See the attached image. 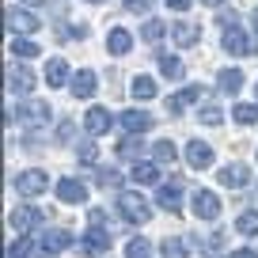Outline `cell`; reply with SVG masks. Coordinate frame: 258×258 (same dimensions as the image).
Here are the masks:
<instances>
[{"mask_svg":"<svg viewBox=\"0 0 258 258\" xmlns=\"http://www.w3.org/2000/svg\"><path fill=\"white\" fill-rule=\"evenodd\" d=\"M118 217L129 220V224H145L148 217H152V209H148V198L137 190H121L118 194Z\"/></svg>","mask_w":258,"mask_h":258,"instance_id":"obj_1","label":"cell"},{"mask_svg":"<svg viewBox=\"0 0 258 258\" xmlns=\"http://www.w3.org/2000/svg\"><path fill=\"white\" fill-rule=\"evenodd\" d=\"M19 118H23V125H31V129H42V125H49L53 110H49V103H42V99H31V95H23V106H19Z\"/></svg>","mask_w":258,"mask_h":258,"instance_id":"obj_2","label":"cell"},{"mask_svg":"<svg viewBox=\"0 0 258 258\" xmlns=\"http://www.w3.org/2000/svg\"><path fill=\"white\" fill-rule=\"evenodd\" d=\"M220 42H224V49H228L232 57H247L250 49H254V42L247 38V31H243L239 23H232V19L224 23V38H220Z\"/></svg>","mask_w":258,"mask_h":258,"instance_id":"obj_3","label":"cell"},{"mask_svg":"<svg viewBox=\"0 0 258 258\" xmlns=\"http://www.w3.org/2000/svg\"><path fill=\"white\" fill-rule=\"evenodd\" d=\"M16 190L23 194V198H38V194L49 190V175H46V171H38V167H34V171H23V175L16 178Z\"/></svg>","mask_w":258,"mask_h":258,"instance_id":"obj_4","label":"cell"},{"mask_svg":"<svg viewBox=\"0 0 258 258\" xmlns=\"http://www.w3.org/2000/svg\"><path fill=\"white\" fill-rule=\"evenodd\" d=\"M106 250H110V235L91 224L88 232H84V239H80V254L84 258H99V254H106Z\"/></svg>","mask_w":258,"mask_h":258,"instance_id":"obj_5","label":"cell"},{"mask_svg":"<svg viewBox=\"0 0 258 258\" xmlns=\"http://www.w3.org/2000/svg\"><path fill=\"white\" fill-rule=\"evenodd\" d=\"M4 23H8L12 34H34L38 31V16L27 12V8H8L4 12Z\"/></svg>","mask_w":258,"mask_h":258,"instance_id":"obj_6","label":"cell"},{"mask_svg":"<svg viewBox=\"0 0 258 258\" xmlns=\"http://www.w3.org/2000/svg\"><path fill=\"white\" fill-rule=\"evenodd\" d=\"M34 91V73L27 64H8V95H31Z\"/></svg>","mask_w":258,"mask_h":258,"instance_id":"obj_7","label":"cell"},{"mask_svg":"<svg viewBox=\"0 0 258 258\" xmlns=\"http://www.w3.org/2000/svg\"><path fill=\"white\" fill-rule=\"evenodd\" d=\"M53 190H57V202H64V205L88 202V182H80V178H61Z\"/></svg>","mask_w":258,"mask_h":258,"instance_id":"obj_8","label":"cell"},{"mask_svg":"<svg viewBox=\"0 0 258 258\" xmlns=\"http://www.w3.org/2000/svg\"><path fill=\"white\" fill-rule=\"evenodd\" d=\"M182 186H186V182H178V178H171V182H160V190H156V202H160V209H167V213H178V209H182Z\"/></svg>","mask_w":258,"mask_h":258,"instance_id":"obj_9","label":"cell"},{"mask_svg":"<svg viewBox=\"0 0 258 258\" xmlns=\"http://www.w3.org/2000/svg\"><path fill=\"white\" fill-rule=\"evenodd\" d=\"M202 95H205V88H202V84H186V88H178L175 95L167 99V110H171V114H182L186 106H190V103H198Z\"/></svg>","mask_w":258,"mask_h":258,"instance_id":"obj_10","label":"cell"},{"mask_svg":"<svg viewBox=\"0 0 258 258\" xmlns=\"http://www.w3.org/2000/svg\"><path fill=\"white\" fill-rule=\"evenodd\" d=\"M217 182H220V186H228V190H243V186L250 182V171H247V163H228V167H220Z\"/></svg>","mask_w":258,"mask_h":258,"instance_id":"obj_11","label":"cell"},{"mask_svg":"<svg viewBox=\"0 0 258 258\" xmlns=\"http://www.w3.org/2000/svg\"><path fill=\"white\" fill-rule=\"evenodd\" d=\"M42 217H46V213L42 209H34V205H19V209H12V228H19V232H34V228L42 224Z\"/></svg>","mask_w":258,"mask_h":258,"instance_id":"obj_12","label":"cell"},{"mask_svg":"<svg viewBox=\"0 0 258 258\" xmlns=\"http://www.w3.org/2000/svg\"><path fill=\"white\" fill-rule=\"evenodd\" d=\"M69 91H73L76 99H88L99 91V76L91 73V69H80V73H73V80H69Z\"/></svg>","mask_w":258,"mask_h":258,"instance_id":"obj_13","label":"cell"},{"mask_svg":"<svg viewBox=\"0 0 258 258\" xmlns=\"http://www.w3.org/2000/svg\"><path fill=\"white\" fill-rule=\"evenodd\" d=\"M194 213H198L202 220H217L220 217V198L213 190H198L194 194Z\"/></svg>","mask_w":258,"mask_h":258,"instance_id":"obj_14","label":"cell"},{"mask_svg":"<svg viewBox=\"0 0 258 258\" xmlns=\"http://www.w3.org/2000/svg\"><path fill=\"white\" fill-rule=\"evenodd\" d=\"M118 125L125 129V133H145V129H152V114L148 110H121Z\"/></svg>","mask_w":258,"mask_h":258,"instance_id":"obj_15","label":"cell"},{"mask_svg":"<svg viewBox=\"0 0 258 258\" xmlns=\"http://www.w3.org/2000/svg\"><path fill=\"white\" fill-rule=\"evenodd\" d=\"M186 163H190L194 171H205L213 163V148L205 145V141H190V145H186Z\"/></svg>","mask_w":258,"mask_h":258,"instance_id":"obj_16","label":"cell"},{"mask_svg":"<svg viewBox=\"0 0 258 258\" xmlns=\"http://www.w3.org/2000/svg\"><path fill=\"white\" fill-rule=\"evenodd\" d=\"M84 125H88V133H91V137H103L106 129L114 125V118H110V110H106V106H91V110H88V118H84Z\"/></svg>","mask_w":258,"mask_h":258,"instance_id":"obj_17","label":"cell"},{"mask_svg":"<svg viewBox=\"0 0 258 258\" xmlns=\"http://www.w3.org/2000/svg\"><path fill=\"white\" fill-rule=\"evenodd\" d=\"M69 80H73V69H69V61H64V57H53V61L46 64V84H49V88H64Z\"/></svg>","mask_w":258,"mask_h":258,"instance_id":"obj_18","label":"cell"},{"mask_svg":"<svg viewBox=\"0 0 258 258\" xmlns=\"http://www.w3.org/2000/svg\"><path fill=\"white\" fill-rule=\"evenodd\" d=\"M69 243H73V235L64 232V228H49V232L42 235V254H61Z\"/></svg>","mask_w":258,"mask_h":258,"instance_id":"obj_19","label":"cell"},{"mask_svg":"<svg viewBox=\"0 0 258 258\" xmlns=\"http://www.w3.org/2000/svg\"><path fill=\"white\" fill-rule=\"evenodd\" d=\"M106 49H110L114 57H125L129 49H133V34H129L125 27H114V31L106 34Z\"/></svg>","mask_w":258,"mask_h":258,"instance_id":"obj_20","label":"cell"},{"mask_svg":"<svg viewBox=\"0 0 258 258\" xmlns=\"http://www.w3.org/2000/svg\"><path fill=\"white\" fill-rule=\"evenodd\" d=\"M171 38H175V46H178V49H190V46H198L202 31H198L194 23H175V27H171Z\"/></svg>","mask_w":258,"mask_h":258,"instance_id":"obj_21","label":"cell"},{"mask_svg":"<svg viewBox=\"0 0 258 258\" xmlns=\"http://www.w3.org/2000/svg\"><path fill=\"white\" fill-rule=\"evenodd\" d=\"M217 88L224 91V95H239L243 91V73L239 69H220L217 73Z\"/></svg>","mask_w":258,"mask_h":258,"instance_id":"obj_22","label":"cell"},{"mask_svg":"<svg viewBox=\"0 0 258 258\" xmlns=\"http://www.w3.org/2000/svg\"><path fill=\"white\" fill-rule=\"evenodd\" d=\"M129 178L137 186H160V167H156V163H133Z\"/></svg>","mask_w":258,"mask_h":258,"instance_id":"obj_23","label":"cell"},{"mask_svg":"<svg viewBox=\"0 0 258 258\" xmlns=\"http://www.w3.org/2000/svg\"><path fill=\"white\" fill-rule=\"evenodd\" d=\"M129 91H133V99H141V103H148V99H156V80H152V76H133V84H129Z\"/></svg>","mask_w":258,"mask_h":258,"instance_id":"obj_24","label":"cell"},{"mask_svg":"<svg viewBox=\"0 0 258 258\" xmlns=\"http://www.w3.org/2000/svg\"><path fill=\"white\" fill-rule=\"evenodd\" d=\"M232 118H235V125H258V103H235Z\"/></svg>","mask_w":258,"mask_h":258,"instance_id":"obj_25","label":"cell"},{"mask_svg":"<svg viewBox=\"0 0 258 258\" xmlns=\"http://www.w3.org/2000/svg\"><path fill=\"white\" fill-rule=\"evenodd\" d=\"M182 73H186V64L178 61L175 53L160 57V76H163V80H182Z\"/></svg>","mask_w":258,"mask_h":258,"instance_id":"obj_26","label":"cell"},{"mask_svg":"<svg viewBox=\"0 0 258 258\" xmlns=\"http://www.w3.org/2000/svg\"><path fill=\"white\" fill-rule=\"evenodd\" d=\"M235 232L239 235H258V209H243L235 217Z\"/></svg>","mask_w":258,"mask_h":258,"instance_id":"obj_27","label":"cell"},{"mask_svg":"<svg viewBox=\"0 0 258 258\" xmlns=\"http://www.w3.org/2000/svg\"><path fill=\"white\" fill-rule=\"evenodd\" d=\"M163 34H171L167 27H163V19H145V27H141V38H145L148 46H156Z\"/></svg>","mask_w":258,"mask_h":258,"instance_id":"obj_28","label":"cell"},{"mask_svg":"<svg viewBox=\"0 0 258 258\" xmlns=\"http://www.w3.org/2000/svg\"><path fill=\"white\" fill-rule=\"evenodd\" d=\"M125 258H152V243H148L145 235H133V239L125 243Z\"/></svg>","mask_w":258,"mask_h":258,"instance_id":"obj_29","label":"cell"},{"mask_svg":"<svg viewBox=\"0 0 258 258\" xmlns=\"http://www.w3.org/2000/svg\"><path fill=\"white\" fill-rule=\"evenodd\" d=\"M12 53L23 57V61H31V57H38L42 49H38V42H31V38H12Z\"/></svg>","mask_w":258,"mask_h":258,"instance_id":"obj_30","label":"cell"},{"mask_svg":"<svg viewBox=\"0 0 258 258\" xmlns=\"http://www.w3.org/2000/svg\"><path fill=\"white\" fill-rule=\"evenodd\" d=\"M152 156H156V163H171V160H178V148L171 145V141H156Z\"/></svg>","mask_w":258,"mask_h":258,"instance_id":"obj_31","label":"cell"},{"mask_svg":"<svg viewBox=\"0 0 258 258\" xmlns=\"http://www.w3.org/2000/svg\"><path fill=\"white\" fill-rule=\"evenodd\" d=\"M118 156H125V160H137V156H141V141H137V133H129L125 141H118Z\"/></svg>","mask_w":258,"mask_h":258,"instance_id":"obj_32","label":"cell"},{"mask_svg":"<svg viewBox=\"0 0 258 258\" xmlns=\"http://www.w3.org/2000/svg\"><path fill=\"white\" fill-rule=\"evenodd\" d=\"M95 182L99 186H121V171L118 167H99L95 171Z\"/></svg>","mask_w":258,"mask_h":258,"instance_id":"obj_33","label":"cell"},{"mask_svg":"<svg viewBox=\"0 0 258 258\" xmlns=\"http://www.w3.org/2000/svg\"><path fill=\"white\" fill-rule=\"evenodd\" d=\"M160 254L163 258H186V247H182V239H163L160 243Z\"/></svg>","mask_w":258,"mask_h":258,"instance_id":"obj_34","label":"cell"},{"mask_svg":"<svg viewBox=\"0 0 258 258\" xmlns=\"http://www.w3.org/2000/svg\"><path fill=\"white\" fill-rule=\"evenodd\" d=\"M34 243L31 239H16V243H8V258H34Z\"/></svg>","mask_w":258,"mask_h":258,"instance_id":"obj_35","label":"cell"},{"mask_svg":"<svg viewBox=\"0 0 258 258\" xmlns=\"http://www.w3.org/2000/svg\"><path fill=\"white\" fill-rule=\"evenodd\" d=\"M220 118H224V114H220L217 103H205L202 106V125H220Z\"/></svg>","mask_w":258,"mask_h":258,"instance_id":"obj_36","label":"cell"},{"mask_svg":"<svg viewBox=\"0 0 258 258\" xmlns=\"http://www.w3.org/2000/svg\"><path fill=\"white\" fill-rule=\"evenodd\" d=\"M95 160H99L95 145H88V141H84V145H80V163H84V167H95Z\"/></svg>","mask_w":258,"mask_h":258,"instance_id":"obj_37","label":"cell"},{"mask_svg":"<svg viewBox=\"0 0 258 258\" xmlns=\"http://www.w3.org/2000/svg\"><path fill=\"white\" fill-rule=\"evenodd\" d=\"M148 8H152V0H125V12L133 16H148Z\"/></svg>","mask_w":258,"mask_h":258,"instance_id":"obj_38","label":"cell"},{"mask_svg":"<svg viewBox=\"0 0 258 258\" xmlns=\"http://www.w3.org/2000/svg\"><path fill=\"white\" fill-rule=\"evenodd\" d=\"M88 220H91L95 228H103V224H106V213H103V209H91V213H88Z\"/></svg>","mask_w":258,"mask_h":258,"instance_id":"obj_39","label":"cell"},{"mask_svg":"<svg viewBox=\"0 0 258 258\" xmlns=\"http://www.w3.org/2000/svg\"><path fill=\"white\" fill-rule=\"evenodd\" d=\"M232 258H258L250 247H239V250H232Z\"/></svg>","mask_w":258,"mask_h":258,"instance_id":"obj_40","label":"cell"},{"mask_svg":"<svg viewBox=\"0 0 258 258\" xmlns=\"http://www.w3.org/2000/svg\"><path fill=\"white\" fill-rule=\"evenodd\" d=\"M167 8H175V12H186V8H190V0H167Z\"/></svg>","mask_w":258,"mask_h":258,"instance_id":"obj_41","label":"cell"},{"mask_svg":"<svg viewBox=\"0 0 258 258\" xmlns=\"http://www.w3.org/2000/svg\"><path fill=\"white\" fill-rule=\"evenodd\" d=\"M202 4H209V8H217V4H224V0H202Z\"/></svg>","mask_w":258,"mask_h":258,"instance_id":"obj_42","label":"cell"},{"mask_svg":"<svg viewBox=\"0 0 258 258\" xmlns=\"http://www.w3.org/2000/svg\"><path fill=\"white\" fill-rule=\"evenodd\" d=\"M250 19H254V31H258V12H254V16H250Z\"/></svg>","mask_w":258,"mask_h":258,"instance_id":"obj_43","label":"cell"},{"mask_svg":"<svg viewBox=\"0 0 258 258\" xmlns=\"http://www.w3.org/2000/svg\"><path fill=\"white\" fill-rule=\"evenodd\" d=\"M23 4H42V0H23Z\"/></svg>","mask_w":258,"mask_h":258,"instance_id":"obj_44","label":"cell"},{"mask_svg":"<svg viewBox=\"0 0 258 258\" xmlns=\"http://www.w3.org/2000/svg\"><path fill=\"white\" fill-rule=\"evenodd\" d=\"M88 4H106V0H88Z\"/></svg>","mask_w":258,"mask_h":258,"instance_id":"obj_45","label":"cell"}]
</instances>
